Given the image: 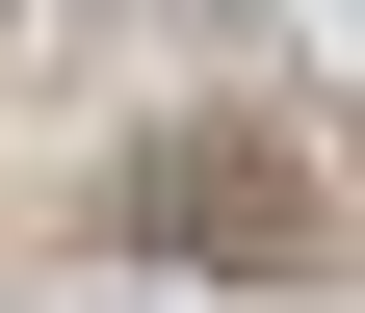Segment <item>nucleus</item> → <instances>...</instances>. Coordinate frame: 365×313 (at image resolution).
Listing matches in <instances>:
<instances>
[{
  "label": "nucleus",
  "instance_id": "f257e3e1",
  "mask_svg": "<svg viewBox=\"0 0 365 313\" xmlns=\"http://www.w3.org/2000/svg\"><path fill=\"white\" fill-rule=\"evenodd\" d=\"M130 235L209 261V287H261V261L313 287V157H287V130H157V157H130Z\"/></svg>",
  "mask_w": 365,
  "mask_h": 313
}]
</instances>
